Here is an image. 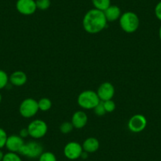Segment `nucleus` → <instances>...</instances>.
<instances>
[{"label": "nucleus", "instance_id": "obj_1", "mask_svg": "<svg viewBox=\"0 0 161 161\" xmlns=\"http://www.w3.org/2000/svg\"><path fill=\"white\" fill-rule=\"evenodd\" d=\"M108 21L103 11L97 9L89 10L83 18V28L86 32L90 34H96L101 32L107 26Z\"/></svg>", "mask_w": 161, "mask_h": 161}, {"label": "nucleus", "instance_id": "obj_2", "mask_svg": "<svg viewBox=\"0 0 161 161\" xmlns=\"http://www.w3.org/2000/svg\"><path fill=\"white\" fill-rule=\"evenodd\" d=\"M119 25L121 29L125 32L133 33L137 30L140 25L139 18L135 13L131 11L125 12L119 18Z\"/></svg>", "mask_w": 161, "mask_h": 161}, {"label": "nucleus", "instance_id": "obj_3", "mask_svg": "<svg viewBox=\"0 0 161 161\" xmlns=\"http://www.w3.org/2000/svg\"><path fill=\"white\" fill-rule=\"evenodd\" d=\"M100 102L97 92L86 90L80 92L77 97V103L81 108L86 110L94 109Z\"/></svg>", "mask_w": 161, "mask_h": 161}, {"label": "nucleus", "instance_id": "obj_4", "mask_svg": "<svg viewBox=\"0 0 161 161\" xmlns=\"http://www.w3.org/2000/svg\"><path fill=\"white\" fill-rule=\"evenodd\" d=\"M43 153H44L43 145L35 141H31L28 143H25L18 152L20 155L30 159L39 158Z\"/></svg>", "mask_w": 161, "mask_h": 161}, {"label": "nucleus", "instance_id": "obj_5", "mask_svg": "<svg viewBox=\"0 0 161 161\" xmlns=\"http://www.w3.org/2000/svg\"><path fill=\"white\" fill-rule=\"evenodd\" d=\"M30 137L34 139L44 137L47 132V125L41 119H35L32 121L27 127Z\"/></svg>", "mask_w": 161, "mask_h": 161}, {"label": "nucleus", "instance_id": "obj_6", "mask_svg": "<svg viewBox=\"0 0 161 161\" xmlns=\"http://www.w3.org/2000/svg\"><path fill=\"white\" fill-rule=\"evenodd\" d=\"M39 111L38 101L32 98H27L23 100L19 107V112L22 117L29 119L36 114Z\"/></svg>", "mask_w": 161, "mask_h": 161}, {"label": "nucleus", "instance_id": "obj_7", "mask_svg": "<svg viewBox=\"0 0 161 161\" xmlns=\"http://www.w3.org/2000/svg\"><path fill=\"white\" fill-rule=\"evenodd\" d=\"M83 152L84 150H83L82 145L76 142H70L66 144L64 147V150H63L65 156L71 160H74V159L80 158L82 155Z\"/></svg>", "mask_w": 161, "mask_h": 161}, {"label": "nucleus", "instance_id": "obj_8", "mask_svg": "<svg viewBox=\"0 0 161 161\" xmlns=\"http://www.w3.org/2000/svg\"><path fill=\"white\" fill-rule=\"evenodd\" d=\"M147 126V119L143 114H137L130 119L128 128L133 133H140L145 129Z\"/></svg>", "mask_w": 161, "mask_h": 161}, {"label": "nucleus", "instance_id": "obj_9", "mask_svg": "<svg viewBox=\"0 0 161 161\" xmlns=\"http://www.w3.org/2000/svg\"><path fill=\"white\" fill-rule=\"evenodd\" d=\"M16 9L23 15H32L36 11V4L35 0H18Z\"/></svg>", "mask_w": 161, "mask_h": 161}, {"label": "nucleus", "instance_id": "obj_10", "mask_svg": "<svg viewBox=\"0 0 161 161\" xmlns=\"http://www.w3.org/2000/svg\"><path fill=\"white\" fill-rule=\"evenodd\" d=\"M97 93L100 101L112 100L114 95V87L111 83L103 82L98 88Z\"/></svg>", "mask_w": 161, "mask_h": 161}, {"label": "nucleus", "instance_id": "obj_11", "mask_svg": "<svg viewBox=\"0 0 161 161\" xmlns=\"http://www.w3.org/2000/svg\"><path fill=\"white\" fill-rule=\"evenodd\" d=\"M24 144V140L19 135H10L7 137L6 147L9 152L18 153L20 148Z\"/></svg>", "mask_w": 161, "mask_h": 161}, {"label": "nucleus", "instance_id": "obj_12", "mask_svg": "<svg viewBox=\"0 0 161 161\" xmlns=\"http://www.w3.org/2000/svg\"><path fill=\"white\" fill-rule=\"evenodd\" d=\"M88 122V115L82 111H77L74 112L71 119V123L76 129H82L86 126Z\"/></svg>", "mask_w": 161, "mask_h": 161}, {"label": "nucleus", "instance_id": "obj_13", "mask_svg": "<svg viewBox=\"0 0 161 161\" xmlns=\"http://www.w3.org/2000/svg\"><path fill=\"white\" fill-rule=\"evenodd\" d=\"M9 80L13 86L19 87L24 86L27 82V75L23 71L17 70L12 73L10 77H9Z\"/></svg>", "mask_w": 161, "mask_h": 161}, {"label": "nucleus", "instance_id": "obj_14", "mask_svg": "<svg viewBox=\"0 0 161 161\" xmlns=\"http://www.w3.org/2000/svg\"><path fill=\"white\" fill-rule=\"evenodd\" d=\"M84 152L87 153H92L97 152L100 148V142L96 137H89L86 139L82 144Z\"/></svg>", "mask_w": 161, "mask_h": 161}, {"label": "nucleus", "instance_id": "obj_15", "mask_svg": "<svg viewBox=\"0 0 161 161\" xmlns=\"http://www.w3.org/2000/svg\"><path fill=\"white\" fill-rule=\"evenodd\" d=\"M105 17L108 21H115L119 19L122 15L121 10L118 6L111 5L108 9L103 11Z\"/></svg>", "mask_w": 161, "mask_h": 161}, {"label": "nucleus", "instance_id": "obj_16", "mask_svg": "<svg viewBox=\"0 0 161 161\" xmlns=\"http://www.w3.org/2000/svg\"><path fill=\"white\" fill-rule=\"evenodd\" d=\"M95 9L104 11L111 6V0H92Z\"/></svg>", "mask_w": 161, "mask_h": 161}, {"label": "nucleus", "instance_id": "obj_17", "mask_svg": "<svg viewBox=\"0 0 161 161\" xmlns=\"http://www.w3.org/2000/svg\"><path fill=\"white\" fill-rule=\"evenodd\" d=\"M52 106V103L48 98H41L38 101L39 110L42 111H47L51 109Z\"/></svg>", "mask_w": 161, "mask_h": 161}, {"label": "nucleus", "instance_id": "obj_18", "mask_svg": "<svg viewBox=\"0 0 161 161\" xmlns=\"http://www.w3.org/2000/svg\"><path fill=\"white\" fill-rule=\"evenodd\" d=\"M39 161H57V159L52 152H44L39 157Z\"/></svg>", "mask_w": 161, "mask_h": 161}, {"label": "nucleus", "instance_id": "obj_19", "mask_svg": "<svg viewBox=\"0 0 161 161\" xmlns=\"http://www.w3.org/2000/svg\"><path fill=\"white\" fill-rule=\"evenodd\" d=\"M3 161H22V159L18 153L9 152L4 154Z\"/></svg>", "mask_w": 161, "mask_h": 161}, {"label": "nucleus", "instance_id": "obj_20", "mask_svg": "<svg viewBox=\"0 0 161 161\" xmlns=\"http://www.w3.org/2000/svg\"><path fill=\"white\" fill-rule=\"evenodd\" d=\"M9 77L7 73L3 69H0V89H3L7 86Z\"/></svg>", "mask_w": 161, "mask_h": 161}, {"label": "nucleus", "instance_id": "obj_21", "mask_svg": "<svg viewBox=\"0 0 161 161\" xmlns=\"http://www.w3.org/2000/svg\"><path fill=\"white\" fill-rule=\"evenodd\" d=\"M74 128V126H73L71 122H65V123H62V124L60 125L59 130L60 131H61V133H63V134H66L70 133L71 131L73 130Z\"/></svg>", "mask_w": 161, "mask_h": 161}, {"label": "nucleus", "instance_id": "obj_22", "mask_svg": "<svg viewBox=\"0 0 161 161\" xmlns=\"http://www.w3.org/2000/svg\"><path fill=\"white\" fill-rule=\"evenodd\" d=\"M37 9L40 10H46L50 7L51 1L50 0H36V1Z\"/></svg>", "mask_w": 161, "mask_h": 161}, {"label": "nucleus", "instance_id": "obj_23", "mask_svg": "<svg viewBox=\"0 0 161 161\" xmlns=\"http://www.w3.org/2000/svg\"><path fill=\"white\" fill-rule=\"evenodd\" d=\"M102 102H103V107H104L106 112L111 113L114 111L116 106H115V103H114V102L112 100H106V101H102Z\"/></svg>", "mask_w": 161, "mask_h": 161}, {"label": "nucleus", "instance_id": "obj_24", "mask_svg": "<svg viewBox=\"0 0 161 161\" xmlns=\"http://www.w3.org/2000/svg\"><path fill=\"white\" fill-rule=\"evenodd\" d=\"M7 137L8 136H7L6 131L2 128H0V149L6 146Z\"/></svg>", "mask_w": 161, "mask_h": 161}, {"label": "nucleus", "instance_id": "obj_25", "mask_svg": "<svg viewBox=\"0 0 161 161\" xmlns=\"http://www.w3.org/2000/svg\"><path fill=\"white\" fill-rule=\"evenodd\" d=\"M94 112H95V114L98 116H103L106 114L107 112L106 111H105L104 107H103V102L100 101V103H98V105L94 108Z\"/></svg>", "mask_w": 161, "mask_h": 161}, {"label": "nucleus", "instance_id": "obj_26", "mask_svg": "<svg viewBox=\"0 0 161 161\" xmlns=\"http://www.w3.org/2000/svg\"><path fill=\"white\" fill-rule=\"evenodd\" d=\"M155 15L157 18V19L161 21V1L158 3L155 7Z\"/></svg>", "mask_w": 161, "mask_h": 161}, {"label": "nucleus", "instance_id": "obj_27", "mask_svg": "<svg viewBox=\"0 0 161 161\" xmlns=\"http://www.w3.org/2000/svg\"><path fill=\"white\" fill-rule=\"evenodd\" d=\"M19 136L22 138H25V137H27L28 136H29V131H28L27 128H24V129H21V131H20Z\"/></svg>", "mask_w": 161, "mask_h": 161}, {"label": "nucleus", "instance_id": "obj_28", "mask_svg": "<svg viewBox=\"0 0 161 161\" xmlns=\"http://www.w3.org/2000/svg\"><path fill=\"white\" fill-rule=\"evenodd\" d=\"M4 154L1 150H0V161H3V159Z\"/></svg>", "mask_w": 161, "mask_h": 161}, {"label": "nucleus", "instance_id": "obj_29", "mask_svg": "<svg viewBox=\"0 0 161 161\" xmlns=\"http://www.w3.org/2000/svg\"><path fill=\"white\" fill-rule=\"evenodd\" d=\"M159 40H160V41H161V25H160V27H159Z\"/></svg>", "mask_w": 161, "mask_h": 161}, {"label": "nucleus", "instance_id": "obj_30", "mask_svg": "<svg viewBox=\"0 0 161 161\" xmlns=\"http://www.w3.org/2000/svg\"><path fill=\"white\" fill-rule=\"evenodd\" d=\"M1 101H2V95L0 94V103H1Z\"/></svg>", "mask_w": 161, "mask_h": 161}]
</instances>
